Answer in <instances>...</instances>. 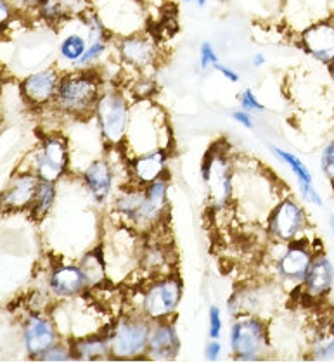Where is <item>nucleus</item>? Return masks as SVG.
Masks as SVG:
<instances>
[{
	"instance_id": "a211bd4d",
	"label": "nucleus",
	"mask_w": 334,
	"mask_h": 363,
	"mask_svg": "<svg viewBox=\"0 0 334 363\" xmlns=\"http://www.w3.org/2000/svg\"><path fill=\"white\" fill-rule=\"evenodd\" d=\"M168 152L167 149H151V151L139 154L135 160H132L130 172L137 185H149L152 182L163 179L167 172Z\"/></svg>"
},
{
	"instance_id": "39448f33",
	"label": "nucleus",
	"mask_w": 334,
	"mask_h": 363,
	"mask_svg": "<svg viewBox=\"0 0 334 363\" xmlns=\"http://www.w3.org/2000/svg\"><path fill=\"white\" fill-rule=\"evenodd\" d=\"M182 299V280L177 275L155 277L140 294L139 313L151 322L170 320Z\"/></svg>"
},
{
	"instance_id": "1a4fd4ad",
	"label": "nucleus",
	"mask_w": 334,
	"mask_h": 363,
	"mask_svg": "<svg viewBox=\"0 0 334 363\" xmlns=\"http://www.w3.org/2000/svg\"><path fill=\"white\" fill-rule=\"evenodd\" d=\"M118 56L123 66L139 73L152 68L158 59V45L155 38L145 33H132L121 38L116 45Z\"/></svg>"
},
{
	"instance_id": "a18cd8bd",
	"label": "nucleus",
	"mask_w": 334,
	"mask_h": 363,
	"mask_svg": "<svg viewBox=\"0 0 334 363\" xmlns=\"http://www.w3.org/2000/svg\"><path fill=\"white\" fill-rule=\"evenodd\" d=\"M0 130H2V125H0Z\"/></svg>"
},
{
	"instance_id": "bb28decb",
	"label": "nucleus",
	"mask_w": 334,
	"mask_h": 363,
	"mask_svg": "<svg viewBox=\"0 0 334 363\" xmlns=\"http://www.w3.org/2000/svg\"><path fill=\"white\" fill-rule=\"evenodd\" d=\"M140 265L147 274L152 277H161V275H168V255L163 250V246H147L145 247L143 258H140Z\"/></svg>"
},
{
	"instance_id": "cd10ccee",
	"label": "nucleus",
	"mask_w": 334,
	"mask_h": 363,
	"mask_svg": "<svg viewBox=\"0 0 334 363\" xmlns=\"http://www.w3.org/2000/svg\"><path fill=\"white\" fill-rule=\"evenodd\" d=\"M38 13L49 23H59L73 14L68 0H38Z\"/></svg>"
},
{
	"instance_id": "f3484780",
	"label": "nucleus",
	"mask_w": 334,
	"mask_h": 363,
	"mask_svg": "<svg viewBox=\"0 0 334 363\" xmlns=\"http://www.w3.org/2000/svg\"><path fill=\"white\" fill-rule=\"evenodd\" d=\"M270 151H272V154L277 160H281L282 163L288 164V168L293 172V175L296 177V184L298 187H300L301 196H304L306 203L317 208L324 206V199H322L321 192L317 191L316 185H313L312 172H310L304 161H301L294 152L286 151V149L277 147V145H270Z\"/></svg>"
},
{
	"instance_id": "4468645a",
	"label": "nucleus",
	"mask_w": 334,
	"mask_h": 363,
	"mask_svg": "<svg viewBox=\"0 0 334 363\" xmlns=\"http://www.w3.org/2000/svg\"><path fill=\"white\" fill-rule=\"evenodd\" d=\"M179 353L180 339L174 323L168 320L152 322L145 357L156 362H174L179 357Z\"/></svg>"
},
{
	"instance_id": "7ed1b4c3",
	"label": "nucleus",
	"mask_w": 334,
	"mask_h": 363,
	"mask_svg": "<svg viewBox=\"0 0 334 363\" xmlns=\"http://www.w3.org/2000/svg\"><path fill=\"white\" fill-rule=\"evenodd\" d=\"M152 322L143 313L123 315L113 322L111 329L106 333L111 348V358L133 360V358L145 357Z\"/></svg>"
},
{
	"instance_id": "0eeeda50",
	"label": "nucleus",
	"mask_w": 334,
	"mask_h": 363,
	"mask_svg": "<svg viewBox=\"0 0 334 363\" xmlns=\"http://www.w3.org/2000/svg\"><path fill=\"white\" fill-rule=\"evenodd\" d=\"M308 216L304 206L296 203L291 197L279 201V204L274 208L267 222V230L270 238L276 239L277 242L288 244L291 240L300 239L301 232L306 228Z\"/></svg>"
},
{
	"instance_id": "ddd939ff",
	"label": "nucleus",
	"mask_w": 334,
	"mask_h": 363,
	"mask_svg": "<svg viewBox=\"0 0 334 363\" xmlns=\"http://www.w3.org/2000/svg\"><path fill=\"white\" fill-rule=\"evenodd\" d=\"M61 82V74L54 68H47L30 74L21 84V96L35 108L52 104L56 101L57 86Z\"/></svg>"
},
{
	"instance_id": "f03ea898",
	"label": "nucleus",
	"mask_w": 334,
	"mask_h": 363,
	"mask_svg": "<svg viewBox=\"0 0 334 363\" xmlns=\"http://www.w3.org/2000/svg\"><path fill=\"white\" fill-rule=\"evenodd\" d=\"M92 116L106 144L118 147L127 140L132 123V106L123 90L113 85L104 86Z\"/></svg>"
},
{
	"instance_id": "473e14b6",
	"label": "nucleus",
	"mask_w": 334,
	"mask_h": 363,
	"mask_svg": "<svg viewBox=\"0 0 334 363\" xmlns=\"http://www.w3.org/2000/svg\"><path fill=\"white\" fill-rule=\"evenodd\" d=\"M239 106H241V109L251 114H260L265 111V106L262 104L260 99L257 97V94L251 89H245L239 94Z\"/></svg>"
},
{
	"instance_id": "b1692460",
	"label": "nucleus",
	"mask_w": 334,
	"mask_h": 363,
	"mask_svg": "<svg viewBox=\"0 0 334 363\" xmlns=\"http://www.w3.org/2000/svg\"><path fill=\"white\" fill-rule=\"evenodd\" d=\"M82 272H84L85 280H87V286L90 289L94 287H99L106 280V259H104V251L102 246L94 247L92 251H89L87 255L82 258L80 265Z\"/></svg>"
},
{
	"instance_id": "aec40b11",
	"label": "nucleus",
	"mask_w": 334,
	"mask_h": 363,
	"mask_svg": "<svg viewBox=\"0 0 334 363\" xmlns=\"http://www.w3.org/2000/svg\"><path fill=\"white\" fill-rule=\"evenodd\" d=\"M85 187L90 192V196L97 203H104L109 199L113 192V184H115V173H113L111 164L106 160H96L89 164L82 173Z\"/></svg>"
},
{
	"instance_id": "393cba45",
	"label": "nucleus",
	"mask_w": 334,
	"mask_h": 363,
	"mask_svg": "<svg viewBox=\"0 0 334 363\" xmlns=\"http://www.w3.org/2000/svg\"><path fill=\"white\" fill-rule=\"evenodd\" d=\"M89 47L87 35L69 33L59 43V56L74 69Z\"/></svg>"
},
{
	"instance_id": "58836bf2",
	"label": "nucleus",
	"mask_w": 334,
	"mask_h": 363,
	"mask_svg": "<svg viewBox=\"0 0 334 363\" xmlns=\"http://www.w3.org/2000/svg\"><path fill=\"white\" fill-rule=\"evenodd\" d=\"M220 354H222V345L218 342V339H211L206 348H204V358L208 362H217Z\"/></svg>"
},
{
	"instance_id": "c756f323",
	"label": "nucleus",
	"mask_w": 334,
	"mask_h": 363,
	"mask_svg": "<svg viewBox=\"0 0 334 363\" xmlns=\"http://www.w3.org/2000/svg\"><path fill=\"white\" fill-rule=\"evenodd\" d=\"M312 357H313V360H321V362L333 360L334 358V333L321 335V337L313 342Z\"/></svg>"
},
{
	"instance_id": "412c9836",
	"label": "nucleus",
	"mask_w": 334,
	"mask_h": 363,
	"mask_svg": "<svg viewBox=\"0 0 334 363\" xmlns=\"http://www.w3.org/2000/svg\"><path fill=\"white\" fill-rule=\"evenodd\" d=\"M49 287L57 298H74L89 289L87 280L80 267L62 265L54 268L49 279Z\"/></svg>"
},
{
	"instance_id": "7c9ffc66",
	"label": "nucleus",
	"mask_w": 334,
	"mask_h": 363,
	"mask_svg": "<svg viewBox=\"0 0 334 363\" xmlns=\"http://www.w3.org/2000/svg\"><path fill=\"white\" fill-rule=\"evenodd\" d=\"M199 68L203 71H210L213 69L215 66L220 62V57H218V52L215 50L213 43L204 40L201 42V45H199Z\"/></svg>"
},
{
	"instance_id": "9b49d317",
	"label": "nucleus",
	"mask_w": 334,
	"mask_h": 363,
	"mask_svg": "<svg viewBox=\"0 0 334 363\" xmlns=\"http://www.w3.org/2000/svg\"><path fill=\"white\" fill-rule=\"evenodd\" d=\"M313 256H316V252L310 250L308 240L301 238L291 240L277 259L279 275L289 282L301 284L310 265H312Z\"/></svg>"
},
{
	"instance_id": "37998d69",
	"label": "nucleus",
	"mask_w": 334,
	"mask_h": 363,
	"mask_svg": "<svg viewBox=\"0 0 334 363\" xmlns=\"http://www.w3.org/2000/svg\"><path fill=\"white\" fill-rule=\"evenodd\" d=\"M328 71H329V77H331V80L334 82V57H333V61L328 65Z\"/></svg>"
},
{
	"instance_id": "f704fd0d",
	"label": "nucleus",
	"mask_w": 334,
	"mask_h": 363,
	"mask_svg": "<svg viewBox=\"0 0 334 363\" xmlns=\"http://www.w3.org/2000/svg\"><path fill=\"white\" fill-rule=\"evenodd\" d=\"M222 311L217 305L210 306V311H208V335L210 339H218L222 335Z\"/></svg>"
},
{
	"instance_id": "c9c22d12",
	"label": "nucleus",
	"mask_w": 334,
	"mask_h": 363,
	"mask_svg": "<svg viewBox=\"0 0 334 363\" xmlns=\"http://www.w3.org/2000/svg\"><path fill=\"white\" fill-rule=\"evenodd\" d=\"M132 92L133 96L139 99H149L156 92V82L149 80V78H139L133 85Z\"/></svg>"
},
{
	"instance_id": "c85d7f7f",
	"label": "nucleus",
	"mask_w": 334,
	"mask_h": 363,
	"mask_svg": "<svg viewBox=\"0 0 334 363\" xmlns=\"http://www.w3.org/2000/svg\"><path fill=\"white\" fill-rule=\"evenodd\" d=\"M108 45H109L108 40L89 42V47H87V50H85L84 57L80 59V62H78L77 68H74V69L94 68V66H96L97 62H99L101 59L104 57L106 50H108Z\"/></svg>"
},
{
	"instance_id": "4c0bfd02",
	"label": "nucleus",
	"mask_w": 334,
	"mask_h": 363,
	"mask_svg": "<svg viewBox=\"0 0 334 363\" xmlns=\"http://www.w3.org/2000/svg\"><path fill=\"white\" fill-rule=\"evenodd\" d=\"M213 71H217L218 74H222L229 84H239V80H241V74H239L234 68H230V66L223 65V62H218V65L213 68Z\"/></svg>"
},
{
	"instance_id": "ea45409f",
	"label": "nucleus",
	"mask_w": 334,
	"mask_h": 363,
	"mask_svg": "<svg viewBox=\"0 0 334 363\" xmlns=\"http://www.w3.org/2000/svg\"><path fill=\"white\" fill-rule=\"evenodd\" d=\"M11 16H13V13H11L9 4H7L6 0H0V30H4L9 25Z\"/></svg>"
},
{
	"instance_id": "e433bc0d",
	"label": "nucleus",
	"mask_w": 334,
	"mask_h": 363,
	"mask_svg": "<svg viewBox=\"0 0 334 363\" xmlns=\"http://www.w3.org/2000/svg\"><path fill=\"white\" fill-rule=\"evenodd\" d=\"M230 118H233L235 123L241 125L243 128H246V130H253L255 128L253 114L245 111V109H235V111L230 113Z\"/></svg>"
},
{
	"instance_id": "2eb2a0df",
	"label": "nucleus",
	"mask_w": 334,
	"mask_h": 363,
	"mask_svg": "<svg viewBox=\"0 0 334 363\" xmlns=\"http://www.w3.org/2000/svg\"><path fill=\"white\" fill-rule=\"evenodd\" d=\"M23 339H25V346L30 357L38 360L50 346L56 345L57 333L52 322L44 315H30L25 322Z\"/></svg>"
},
{
	"instance_id": "2f4dec72",
	"label": "nucleus",
	"mask_w": 334,
	"mask_h": 363,
	"mask_svg": "<svg viewBox=\"0 0 334 363\" xmlns=\"http://www.w3.org/2000/svg\"><path fill=\"white\" fill-rule=\"evenodd\" d=\"M38 360L44 362H69L73 360V350L72 345H62V342H56L54 346H50L49 350L42 354Z\"/></svg>"
},
{
	"instance_id": "72a5a7b5",
	"label": "nucleus",
	"mask_w": 334,
	"mask_h": 363,
	"mask_svg": "<svg viewBox=\"0 0 334 363\" xmlns=\"http://www.w3.org/2000/svg\"><path fill=\"white\" fill-rule=\"evenodd\" d=\"M321 168L324 177L334 184V139L324 145L321 152Z\"/></svg>"
},
{
	"instance_id": "6e6552de",
	"label": "nucleus",
	"mask_w": 334,
	"mask_h": 363,
	"mask_svg": "<svg viewBox=\"0 0 334 363\" xmlns=\"http://www.w3.org/2000/svg\"><path fill=\"white\" fill-rule=\"evenodd\" d=\"M68 167V142L61 135H47L42 140V147L37 152V160H35L38 179L57 184V180H61L66 175Z\"/></svg>"
},
{
	"instance_id": "c03bdc74",
	"label": "nucleus",
	"mask_w": 334,
	"mask_h": 363,
	"mask_svg": "<svg viewBox=\"0 0 334 363\" xmlns=\"http://www.w3.org/2000/svg\"><path fill=\"white\" fill-rule=\"evenodd\" d=\"M331 230H333V235H334V216H331Z\"/></svg>"
},
{
	"instance_id": "6ab92c4d",
	"label": "nucleus",
	"mask_w": 334,
	"mask_h": 363,
	"mask_svg": "<svg viewBox=\"0 0 334 363\" xmlns=\"http://www.w3.org/2000/svg\"><path fill=\"white\" fill-rule=\"evenodd\" d=\"M38 179L33 173H23V175L14 177L11 182L9 189L0 196V206L6 210H26L33 204L35 196H37Z\"/></svg>"
},
{
	"instance_id": "5701e85b",
	"label": "nucleus",
	"mask_w": 334,
	"mask_h": 363,
	"mask_svg": "<svg viewBox=\"0 0 334 363\" xmlns=\"http://www.w3.org/2000/svg\"><path fill=\"white\" fill-rule=\"evenodd\" d=\"M144 203V185H137L133 189L121 191L115 199V211L125 222L130 225L135 223L137 215H139L140 208Z\"/></svg>"
},
{
	"instance_id": "f257e3e1",
	"label": "nucleus",
	"mask_w": 334,
	"mask_h": 363,
	"mask_svg": "<svg viewBox=\"0 0 334 363\" xmlns=\"http://www.w3.org/2000/svg\"><path fill=\"white\" fill-rule=\"evenodd\" d=\"M102 89L104 82L97 69H73L61 77L54 104L72 118H89L94 114Z\"/></svg>"
},
{
	"instance_id": "4be33fe9",
	"label": "nucleus",
	"mask_w": 334,
	"mask_h": 363,
	"mask_svg": "<svg viewBox=\"0 0 334 363\" xmlns=\"http://www.w3.org/2000/svg\"><path fill=\"white\" fill-rule=\"evenodd\" d=\"M73 360L97 362L111 358V348H109L108 334H92L84 339H78L72 345Z\"/></svg>"
},
{
	"instance_id": "9d476101",
	"label": "nucleus",
	"mask_w": 334,
	"mask_h": 363,
	"mask_svg": "<svg viewBox=\"0 0 334 363\" xmlns=\"http://www.w3.org/2000/svg\"><path fill=\"white\" fill-rule=\"evenodd\" d=\"M300 47L306 56L328 66L334 57V19H321L300 33Z\"/></svg>"
},
{
	"instance_id": "79ce46f5",
	"label": "nucleus",
	"mask_w": 334,
	"mask_h": 363,
	"mask_svg": "<svg viewBox=\"0 0 334 363\" xmlns=\"http://www.w3.org/2000/svg\"><path fill=\"white\" fill-rule=\"evenodd\" d=\"M184 4H192V6H196V7H199V9H203V7H206L208 6V2H210V0H182Z\"/></svg>"
},
{
	"instance_id": "dca6fc26",
	"label": "nucleus",
	"mask_w": 334,
	"mask_h": 363,
	"mask_svg": "<svg viewBox=\"0 0 334 363\" xmlns=\"http://www.w3.org/2000/svg\"><path fill=\"white\" fill-rule=\"evenodd\" d=\"M301 286L310 299H324L331 293L334 286V265L328 255L316 252Z\"/></svg>"
},
{
	"instance_id": "a878e982",
	"label": "nucleus",
	"mask_w": 334,
	"mask_h": 363,
	"mask_svg": "<svg viewBox=\"0 0 334 363\" xmlns=\"http://www.w3.org/2000/svg\"><path fill=\"white\" fill-rule=\"evenodd\" d=\"M54 201H56V184L52 182L40 180L38 182L37 196H35L33 204H31V218L40 222L47 216V213L52 210Z\"/></svg>"
},
{
	"instance_id": "a19ab883",
	"label": "nucleus",
	"mask_w": 334,
	"mask_h": 363,
	"mask_svg": "<svg viewBox=\"0 0 334 363\" xmlns=\"http://www.w3.org/2000/svg\"><path fill=\"white\" fill-rule=\"evenodd\" d=\"M250 62H251V66H253V68H263V66L267 65V56L263 52H255L253 56H251V59H250Z\"/></svg>"
},
{
	"instance_id": "f8f14e48",
	"label": "nucleus",
	"mask_w": 334,
	"mask_h": 363,
	"mask_svg": "<svg viewBox=\"0 0 334 363\" xmlns=\"http://www.w3.org/2000/svg\"><path fill=\"white\" fill-rule=\"evenodd\" d=\"M168 208V182L160 179L152 184L144 185V203L137 215L133 227L139 230L156 227L161 222Z\"/></svg>"
},
{
	"instance_id": "423d86ee",
	"label": "nucleus",
	"mask_w": 334,
	"mask_h": 363,
	"mask_svg": "<svg viewBox=\"0 0 334 363\" xmlns=\"http://www.w3.org/2000/svg\"><path fill=\"white\" fill-rule=\"evenodd\" d=\"M203 182L206 185L208 201L213 210H223L229 206L233 197V163L227 152L217 149V145L210 149L201 167Z\"/></svg>"
},
{
	"instance_id": "20e7f679",
	"label": "nucleus",
	"mask_w": 334,
	"mask_h": 363,
	"mask_svg": "<svg viewBox=\"0 0 334 363\" xmlns=\"http://www.w3.org/2000/svg\"><path fill=\"white\" fill-rule=\"evenodd\" d=\"M230 350L238 362H262L269 350V329L263 318L241 315L233 323L229 334Z\"/></svg>"
}]
</instances>
